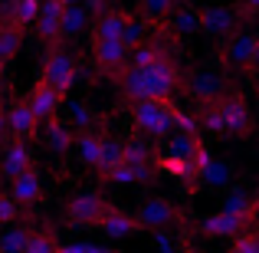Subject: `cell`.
Masks as SVG:
<instances>
[{
  "instance_id": "1",
  "label": "cell",
  "mask_w": 259,
  "mask_h": 253,
  "mask_svg": "<svg viewBox=\"0 0 259 253\" xmlns=\"http://www.w3.org/2000/svg\"><path fill=\"white\" fill-rule=\"evenodd\" d=\"M118 95L135 105V102H174V95L184 86V69L177 56H164L151 66H128L118 79Z\"/></svg>"
},
{
  "instance_id": "2",
  "label": "cell",
  "mask_w": 259,
  "mask_h": 253,
  "mask_svg": "<svg viewBox=\"0 0 259 253\" xmlns=\"http://www.w3.org/2000/svg\"><path fill=\"white\" fill-rule=\"evenodd\" d=\"M194 119H197V125H200V135L207 132V135H236V138H246L256 128L246 95L236 92V89H230L220 99L200 105Z\"/></svg>"
},
{
  "instance_id": "3",
  "label": "cell",
  "mask_w": 259,
  "mask_h": 253,
  "mask_svg": "<svg viewBox=\"0 0 259 253\" xmlns=\"http://www.w3.org/2000/svg\"><path fill=\"white\" fill-rule=\"evenodd\" d=\"M253 56H256V33L253 30H240L236 37L223 40L217 46V63L223 69V79L230 86L240 76H249L253 73Z\"/></svg>"
},
{
  "instance_id": "4",
  "label": "cell",
  "mask_w": 259,
  "mask_h": 253,
  "mask_svg": "<svg viewBox=\"0 0 259 253\" xmlns=\"http://www.w3.org/2000/svg\"><path fill=\"white\" fill-rule=\"evenodd\" d=\"M197 20H200V33L213 37L217 43L236 37L240 30H246V17L240 13V7L230 4H207L197 10Z\"/></svg>"
},
{
  "instance_id": "5",
  "label": "cell",
  "mask_w": 259,
  "mask_h": 253,
  "mask_svg": "<svg viewBox=\"0 0 259 253\" xmlns=\"http://www.w3.org/2000/svg\"><path fill=\"white\" fill-rule=\"evenodd\" d=\"M256 217L259 214H230V210H213V214L200 217L194 224V234L200 237H213V240H236L240 234L256 227Z\"/></svg>"
},
{
  "instance_id": "6",
  "label": "cell",
  "mask_w": 259,
  "mask_h": 253,
  "mask_svg": "<svg viewBox=\"0 0 259 253\" xmlns=\"http://www.w3.org/2000/svg\"><path fill=\"white\" fill-rule=\"evenodd\" d=\"M135 217H138L141 227L151 230V234H164V230H171V227H184V224H187V214H184L174 201L158 197V194L145 197V201L138 204V210H135Z\"/></svg>"
},
{
  "instance_id": "7",
  "label": "cell",
  "mask_w": 259,
  "mask_h": 253,
  "mask_svg": "<svg viewBox=\"0 0 259 253\" xmlns=\"http://www.w3.org/2000/svg\"><path fill=\"white\" fill-rule=\"evenodd\" d=\"M76 59H72V53H66L63 46H50L46 50V59H43V73H39V79H43L46 86H53L56 92H69L72 86H76Z\"/></svg>"
},
{
  "instance_id": "8",
  "label": "cell",
  "mask_w": 259,
  "mask_h": 253,
  "mask_svg": "<svg viewBox=\"0 0 259 253\" xmlns=\"http://www.w3.org/2000/svg\"><path fill=\"white\" fill-rule=\"evenodd\" d=\"M108 207H112V204H108L99 191H82V194H76V197L66 201L63 217H66L69 227H99L102 214H105Z\"/></svg>"
},
{
  "instance_id": "9",
  "label": "cell",
  "mask_w": 259,
  "mask_h": 253,
  "mask_svg": "<svg viewBox=\"0 0 259 253\" xmlns=\"http://www.w3.org/2000/svg\"><path fill=\"white\" fill-rule=\"evenodd\" d=\"M181 92L187 95V99L194 102L197 109H200V105H207V102L220 99L223 92H230V83H227L223 76H217V73L190 69V73H184V86H181Z\"/></svg>"
},
{
  "instance_id": "10",
  "label": "cell",
  "mask_w": 259,
  "mask_h": 253,
  "mask_svg": "<svg viewBox=\"0 0 259 253\" xmlns=\"http://www.w3.org/2000/svg\"><path fill=\"white\" fill-rule=\"evenodd\" d=\"M92 63L102 76L118 79L128 69V50L121 40H92Z\"/></svg>"
},
{
  "instance_id": "11",
  "label": "cell",
  "mask_w": 259,
  "mask_h": 253,
  "mask_svg": "<svg viewBox=\"0 0 259 253\" xmlns=\"http://www.w3.org/2000/svg\"><path fill=\"white\" fill-rule=\"evenodd\" d=\"M63 10H66L63 0H43L39 4L36 37H39V43H46V50L63 43Z\"/></svg>"
},
{
  "instance_id": "12",
  "label": "cell",
  "mask_w": 259,
  "mask_h": 253,
  "mask_svg": "<svg viewBox=\"0 0 259 253\" xmlns=\"http://www.w3.org/2000/svg\"><path fill=\"white\" fill-rule=\"evenodd\" d=\"M154 148L148 145L145 138H128L125 141V165L138 174V184H151L154 174H158V168H154Z\"/></svg>"
},
{
  "instance_id": "13",
  "label": "cell",
  "mask_w": 259,
  "mask_h": 253,
  "mask_svg": "<svg viewBox=\"0 0 259 253\" xmlns=\"http://www.w3.org/2000/svg\"><path fill=\"white\" fill-rule=\"evenodd\" d=\"M7 125H10V135L20 138V141L36 138V132H39V119L33 115V109H30L26 99H13L10 105H7Z\"/></svg>"
},
{
  "instance_id": "14",
  "label": "cell",
  "mask_w": 259,
  "mask_h": 253,
  "mask_svg": "<svg viewBox=\"0 0 259 253\" xmlns=\"http://www.w3.org/2000/svg\"><path fill=\"white\" fill-rule=\"evenodd\" d=\"M63 99H66V95H63V92H56L53 86H46L43 79H36V86H33V89H30V95H26V102H30L33 115H36L39 122L56 119L59 109H63Z\"/></svg>"
},
{
  "instance_id": "15",
  "label": "cell",
  "mask_w": 259,
  "mask_h": 253,
  "mask_svg": "<svg viewBox=\"0 0 259 253\" xmlns=\"http://www.w3.org/2000/svg\"><path fill=\"white\" fill-rule=\"evenodd\" d=\"M99 230L105 237H112V240H125V237H132V234H141V221L135 214H128V210H121V207H108L105 214H102V221H99Z\"/></svg>"
},
{
  "instance_id": "16",
  "label": "cell",
  "mask_w": 259,
  "mask_h": 253,
  "mask_svg": "<svg viewBox=\"0 0 259 253\" xmlns=\"http://www.w3.org/2000/svg\"><path fill=\"white\" fill-rule=\"evenodd\" d=\"M26 168H33V152L26 141L13 138L10 145H4V155H0V177L4 181H13V177H20Z\"/></svg>"
},
{
  "instance_id": "17",
  "label": "cell",
  "mask_w": 259,
  "mask_h": 253,
  "mask_svg": "<svg viewBox=\"0 0 259 253\" xmlns=\"http://www.w3.org/2000/svg\"><path fill=\"white\" fill-rule=\"evenodd\" d=\"M10 197L20 204V207H33V204L43 201V177H39L36 165L26 168L20 177H13V181H10Z\"/></svg>"
},
{
  "instance_id": "18",
  "label": "cell",
  "mask_w": 259,
  "mask_h": 253,
  "mask_svg": "<svg viewBox=\"0 0 259 253\" xmlns=\"http://www.w3.org/2000/svg\"><path fill=\"white\" fill-rule=\"evenodd\" d=\"M128 20H132V13L112 10V7H108L105 13H99V17L92 20V40H121Z\"/></svg>"
},
{
  "instance_id": "19",
  "label": "cell",
  "mask_w": 259,
  "mask_h": 253,
  "mask_svg": "<svg viewBox=\"0 0 259 253\" xmlns=\"http://www.w3.org/2000/svg\"><path fill=\"white\" fill-rule=\"evenodd\" d=\"M105 138H108V135L99 132V128L76 135V152H79V158H82V165H89L92 171H99V165H102V148H105Z\"/></svg>"
},
{
  "instance_id": "20",
  "label": "cell",
  "mask_w": 259,
  "mask_h": 253,
  "mask_svg": "<svg viewBox=\"0 0 259 253\" xmlns=\"http://www.w3.org/2000/svg\"><path fill=\"white\" fill-rule=\"evenodd\" d=\"M43 141H46V148H50V152L66 155L72 145H76V132H72L69 122H59V115H56V119L46 122V128H43Z\"/></svg>"
},
{
  "instance_id": "21",
  "label": "cell",
  "mask_w": 259,
  "mask_h": 253,
  "mask_svg": "<svg viewBox=\"0 0 259 253\" xmlns=\"http://www.w3.org/2000/svg\"><path fill=\"white\" fill-rule=\"evenodd\" d=\"M154 168L161 171V174H167V177H177V181H190L194 184L197 177V168H194V161H187V158H177V155H158L154 158Z\"/></svg>"
},
{
  "instance_id": "22",
  "label": "cell",
  "mask_w": 259,
  "mask_h": 253,
  "mask_svg": "<svg viewBox=\"0 0 259 253\" xmlns=\"http://www.w3.org/2000/svg\"><path fill=\"white\" fill-rule=\"evenodd\" d=\"M4 13H7V23L26 30L39 17V0H4Z\"/></svg>"
},
{
  "instance_id": "23",
  "label": "cell",
  "mask_w": 259,
  "mask_h": 253,
  "mask_svg": "<svg viewBox=\"0 0 259 253\" xmlns=\"http://www.w3.org/2000/svg\"><path fill=\"white\" fill-rule=\"evenodd\" d=\"M207 148V141H203V135H187V132H174L171 138H167V155H177V158H187L194 161L197 155Z\"/></svg>"
},
{
  "instance_id": "24",
  "label": "cell",
  "mask_w": 259,
  "mask_h": 253,
  "mask_svg": "<svg viewBox=\"0 0 259 253\" xmlns=\"http://www.w3.org/2000/svg\"><path fill=\"white\" fill-rule=\"evenodd\" d=\"M184 4H187V0H138L141 17L151 20V23H164V20H171Z\"/></svg>"
},
{
  "instance_id": "25",
  "label": "cell",
  "mask_w": 259,
  "mask_h": 253,
  "mask_svg": "<svg viewBox=\"0 0 259 253\" xmlns=\"http://www.w3.org/2000/svg\"><path fill=\"white\" fill-rule=\"evenodd\" d=\"M92 23V13L82 4H72L63 10V40H76L79 33H85V26Z\"/></svg>"
},
{
  "instance_id": "26",
  "label": "cell",
  "mask_w": 259,
  "mask_h": 253,
  "mask_svg": "<svg viewBox=\"0 0 259 253\" xmlns=\"http://www.w3.org/2000/svg\"><path fill=\"white\" fill-rule=\"evenodd\" d=\"M33 237V227L26 224H10V227L0 234V253H23L26 243Z\"/></svg>"
},
{
  "instance_id": "27",
  "label": "cell",
  "mask_w": 259,
  "mask_h": 253,
  "mask_svg": "<svg viewBox=\"0 0 259 253\" xmlns=\"http://www.w3.org/2000/svg\"><path fill=\"white\" fill-rule=\"evenodd\" d=\"M118 165H125V138H105V148H102V165H99V181L105 174H112Z\"/></svg>"
},
{
  "instance_id": "28",
  "label": "cell",
  "mask_w": 259,
  "mask_h": 253,
  "mask_svg": "<svg viewBox=\"0 0 259 253\" xmlns=\"http://www.w3.org/2000/svg\"><path fill=\"white\" fill-rule=\"evenodd\" d=\"M23 37H26V33L20 30V26H13V23H4V26H0V59H4V63H10V59L20 53Z\"/></svg>"
},
{
  "instance_id": "29",
  "label": "cell",
  "mask_w": 259,
  "mask_h": 253,
  "mask_svg": "<svg viewBox=\"0 0 259 253\" xmlns=\"http://www.w3.org/2000/svg\"><path fill=\"white\" fill-rule=\"evenodd\" d=\"M95 112L89 105H82V102H72V109H69V125H72V132H92L95 128Z\"/></svg>"
},
{
  "instance_id": "30",
  "label": "cell",
  "mask_w": 259,
  "mask_h": 253,
  "mask_svg": "<svg viewBox=\"0 0 259 253\" xmlns=\"http://www.w3.org/2000/svg\"><path fill=\"white\" fill-rule=\"evenodd\" d=\"M56 250H59L56 230H33V237H30L23 253H56Z\"/></svg>"
},
{
  "instance_id": "31",
  "label": "cell",
  "mask_w": 259,
  "mask_h": 253,
  "mask_svg": "<svg viewBox=\"0 0 259 253\" xmlns=\"http://www.w3.org/2000/svg\"><path fill=\"white\" fill-rule=\"evenodd\" d=\"M227 181H230V165H223V161H210V168L197 177V184H210V188H223Z\"/></svg>"
},
{
  "instance_id": "32",
  "label": "cell",
  "mask_w": 259,
  "mask_h": 253,
  "mask_svg": "<svg viewBox=\"0 0 259 253\" xmlns=\"http://www.w3.org/2000/svg\"><path fill=\"white\" fill-rule=\"evenodd\" d=\"M20 221V204L10 197V191H0V227H10Z\"/></svg>"
},
{
  "instance_id": "33",
  "label": "cell",
  "mask_w": 259,
  "mask_h": 253,
  "mask_svg": "<svg viewBox=\"0 0 259 253\" xmlns=\"http://www.w3.org/2000/svg\"><path fill=\"white\" fill-rule=\"evenodd\" d=\"M227 253H259V234H256V230H246V234H240L233 243H230Z\"/></svg>"
},
{
  "instance_id": "34",
  "label": "cell",
  "mask_w": 259,
  "mask_h": 253,
  "mask_svg": "<svg viewBox=\"0 0 259 253\" xmlns=\"http://www.w3.org/2000/svg\"><path fill=\"white\" fill-rule=\"evenodd\" d=\"M66 253H115L108 247H102V243H89V240H72V243H63Z\"/></svg>"
},
{
  "instance_id": "35",
  "label": "cell",
  "mask_w": 259,
  "mask_h": 253,
  "mask_svg": "<svg viewBox=\"0 0 259 253\" xmlns=\"http://www.w3.org/2000/svg\"><path fill=\"white\" fill-rule=\"evenodd\" d=\"M236 7H240V13L246 17V23L259 17V0H236Z\"/></svg>"
},
{
  "instance_id": "36",
  "label": "cell",
  "mask_w": 259,
  "mask_h": 253,
  "mask_svg": "<svg viewBox=\"0 0 259 253\" xmlns=\"http://www.w3.org/2000/svg\"><path fill=\"white\" fill-rule=\"evenodd\" d=\"M7 135H10V125H7V109H0V145H7Z\"/></svg>"
},
{
  "instance_id": "37",
  "label": "cell",
  "mask_w": 259,
  "mask_h": 253,
  "mask_svg": "<svg viewBox=\"0 0 259 253\" xmlns=\"http://www.w3.org/2000/svg\"><path fill=\"white\" fill-rule=\"evenodd\" d=\"M249 76H259V33H256V56H253V73Z\"/></svg>"
},
{
  "instance_id": "38",
  "label": "cell",
  "mask_w": 259,
  "mask_h": 253,
  "mask_svg": "<svg viewBox=\"0 0 259 253\" xmlns=\"http://www.w3.org/2000/svg\"><path fill=\"white\" fill-rule=\"evenodd\" d=\"M7 23V13H4V4H0V26Z\"/></svg>"
},
{
  "instance_id": "39",
  "label": "cell",
  "mask_w": 259,
  "mask_h": 253,
  "mask_svg": "<svg viewBox=\"0 0 259 253\" xmlns=\"http://www.w3.org/2000/svg\"><path fill=\"white\" fill-rule=\"evenodd\" d=\"M253 201H256V210H259V188H256V197H253Z\"/></svg>"
},
{
  "instance_id": "40",
  "label": "cell",
  "mask_w": 259,
  "mask_h": 253,
  "mask_svg": "<svg viewBox=\"0 0 259 253\" xmlns=\"http://www.w3.org/2000/svg\"><path fill=\"white\" fill-rule=\"evenodd\" d=\"M0 86H4V66H0Z\"/></svg>"
},
{
  "instance_id": "41",
  "label": "cell",
  "mask_w": 259,
  "mask_h": 253,
  "mask_svg": "<svg viewBox=\"0 0 259 253\" xmlns=\"http://www.w3.org/2000/svg\"><path fill=\"white\" fill-rule=\"evenodd\" d=\"M253 230H256V234H259V221H256V227H253Z\"/></svg>"
},
{
  "instance_id": "42",
  "label": "cell",
  "mask_w": 259,
  "mask_h": 253,
  "mask_svg": "<svg viewBox=\"0 0 259 253\" xmlns=\"http://www.w3.org/2000/svg\"><path fill=\"white\" fill-rule=\"evenodd\" d=\"M0 66H4V59H0Z\"/></svg>"
},
{
  "instance_id": "43",
  "label": "cell",
  "mask_w": 259,
  "mask_h": 253,
  "mask_svg": "<svg viewBox=\"0 0 259 253\" xmlns=\"http://www.w3.org/2000/svg\"><path fill=\"white\" fill-rule=\"evenodd\" d=\"M39 4H43V0H39Z\"/></svg>"
}]
</instances>
